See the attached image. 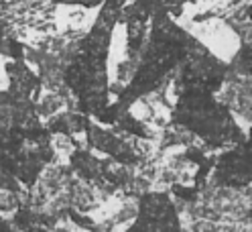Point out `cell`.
Wrapping results in <instances>:
<instances>
[{"label": "cell", "instance_id": "cell-4", "mask_svg": "<svg viewBox=\"0 0 252 232\" xmlns=\"http://www.w3.org/2000/svg\"><path fill=\"white\" fill-rule=\"evenodd\" d=\"M88 134H90V143L96 149L108 153L112 159H116L120 163H132L134 161L132 149L124 141H120L116 134L108 133V131H102L100 127H88Z\"/></svg>", "mask_w": 252, "mask_h": 232}, {"label": "cell", "instance_id": "cell-2", "mask_svg": "<svg viewBox=\"0 0 252 232\" xmlns=\"http://www.w3.org/2000/svg\"><path fill=\"white\" fill-rule=\"evenodd\" d=\"M181 222L173 199L163 192H151L140 199L134 222L126 232H179Z\"/></svg>", "mask_w": 252, "mask_h": 232}, {"label": "cell", "instance_id": "cell-6", "mask_svg": "<svg viewBox=\"0 0 252 232\" xmlns=\"http://www.w3.org/2000/svg\"><path fill=\"white\" fill-rule=\"evenodd\" d=\"M0 232H14L6 222H0Z\"/></svg>", "mask_w": 252, "mask_h": 232}, {"label": "cell", "instance_id": "cell-1", "mask_svg": "<svg viewBox=\"0 0 252 232\" xmlns=\"http://www.w3.org/2000/svg\"><path fill=\"white\" fill-rule=\"evenodd\" d=\"M177 120L189 131L199 134L210 145H226L242 141V133L228 114V110L218 104L210 92L191 88L181 96L177 104Z\"/></svg>", "mask_w": 252, "mask_h": 232}, {"label": "cell", "instance_id": "cell-3", "mask_svg": "<svg viewBox=\"0 0 252 232\" xmlns=\"http://www.w3.org/2000/svg\"><path fill=\"white\" fill-rule=\"evenodd\" d=\"M216 179L228 188H246L250 183V149L246 141L220 157L216 165Z\"/></svg>", "mask_w": 252, "mask_h": 232}, {"label": "cell", "instance_id": "cell-5", "mask_svg": "<svg viewBox=\"0 0 252 232\" xmlns=\"http://www.w3.org/2000/svg\"><path fill=\"white\" fill-rule=\"evenodd\" d=\"M71 165L84 179H90V181L100 179L104 175V165L86 151H75L71 155Z\"/></svg>", "mask_w": 252, "mask_h": 232}]
</instances>
